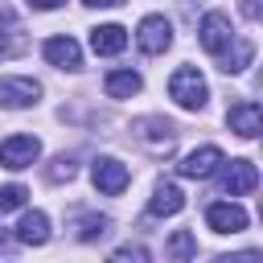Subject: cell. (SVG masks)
Here are the masks:
<instances>
[{
    "mask_svg": "<svg viewBox=\"0 0 263 263\" xmlns=\"http://www.w3.org/2000/svg\"><path fill=\"white\" fill-rule=\"evenodd\" d=\"M168 95H173L185 111H201L205 99H210V86H205V78H201L193 66H181V70L168 78Z\"/></svg>",
    "mask_w": 263,
    "mask_h": 263,
    "instance_id": "cell-1",
    "label": "cell"
},
{
    "mask_svg": "<svg viewBox=\"0 0 263 263\" xmlns=\"http://www.w3.org/2000/svg\"><path fill=\"white\" fill-rule=\"evenodd\" d=\"M197 37H201V49H205L210 58H222L238 33H234V25H230L226 12H205L201 25H197Z\"/></svg>",
    "mask_w": 263,
    "mask_h": 263,
    "instance_id": "cell-2",
    "label": "cell"
},
{
    "mask_svg": "<svg viewBox=\"0 0 263 263\" xmlns=\"http://www.w3.org/2000/svg\"><path fill=\"white\" fill-rule=\"evenodd\" d=\"M90 181H95V189H99V193L115 197V193H123V189H127L132 173H127V164H119L115 156H99V160H95V168H90Z\"/></svg>",
    "mask_w": 263,
    "mask_h": 263,
    "instance_id": "cell-3",
    "label": "cell"
},
{
    "mask_svg": "<svg viewBox=\"0 0 263 263\" xmlns=\"http://www.w3.org/2000/svg\"><path fill=\"white\" fill-rule=\"evenodd\" d=\"M136 45L144 49V53H164L168 45H173V25L164 21V16H144L140 21V29H136Z\"/></svg>",
    "mask_w": 263,
    "mask_h": 263,
    "instance_id": "cell-4",
    "label": "cell"
},
{
    "mask_svg": "<svg viewBox=\"0 0 263 263\" xmlns=\"http://www.w3.org/2000/svg\"><path fill=\"white\" fill-rule=\"evenodd\" d=\"M226 164V156H222V148H214V144H205V148H197V152H189L181 164H177V173L181 177H193V181H205V177H214L218 168Z\"/></svg>",
    "mask_w": 263,
    "mask_h": 263,
    "instance_id": "cell-5",
    "label": "cell"
},
{
    "mask_svg": "<svg viewBox=\"0 0 263 263\" xmlns=\"http://www.w3.org/2000/svg\"><path fill=\"white\" fill-rule=\"evenodd\" d=\"M37 152H41V144L33 136H8L0 144V164L4 168H29L37 160Z\"/></svg>",
    "mask_w": 263,
    "mask_h": 263,
    "instance_id": "cell-6",
    "label": "cell"
},
{
    "mask_svg": "<svg viewBox=\"0 0 263 263\" xmlns=\"http://www.w3.org/2000/svg\"><path fill=\"white\" fill-rule=\"evenodd\" d=\"M255 185H259V168L251 160H230V168L222 173V193H230V197H242Z\"/></svg>",
    "mask_w": 263,
    "mask_h": 263,
    "instance_id": "cell-7",
    "label": "cell"
},
{
    "mask_svg": "<svg viewBox=\"0 0 263 263\" xmlns=\"http://www.w3.org/2000/svg\"><path fill=\"white\" fill-rule=\"evenodd\" d=\"M205 222L218 234H238V230H247V210H238L234 201H214L205 210Z\"/></svg>",
    "mask_w": 263,
    "mask_h": 263,
    "instance_id": "cell-8",
    "label": "cell"
},
{
    "mask_svg": "<svg viewBox=\"0 0 263 263\" xmlns=\"http://www.w3.org/2000/svg\"><path fill=\"white\" fill-rule=\"evenodd\" d=\"M37 95H41V82H33V78H4L0 82V107H29V103H37Z\"/></svg>",
    "mask_w": 263,
    "mask_h": 263,
    "instance_id": "cell-9",
    "label": "cell"
},
{
    "mask_svg": "<svg viewBox=\"0 0 263 263\" xmlns=\"http://www.w3.org/2000/svg\"><path fill=\"white\" fill-rule=\"evenodd\" d=\"M226 123H230V132H238L242 140H255V136H259V103H251V99L234 103V107L226 111Z\"/></svg>",
    "mask_w": 263,
    "mask_h": 263,
    "instance_id": "cell-10",
    "label": "cell"
},
{
    "mask_svg": "<svg viewBox=\"0 0 263 263\" xmlns=\"http://www.w3.org/2000/svg\"><path fill=\"white\" fill-rule=\"evenodd\" d=\"M45 62H53L62 70H78L82 66V49H78L74 37H49L45 41Z\"/></svg>",
    "mask_w": 263,
    "mask_h": 263,
    "instance_id": "cell-11",
    "label": "cell"
},
{
    "mask_svg": "<svg viewBox=\"0 0 263 263\" xmlns=\"http://www.w3.org/2000/svg\"><path fill=\"white\" fill-rule=\"evenodd\" d=\"M181 210H185V193H181L177 185H156V193H152V201H148V214L173 218V214H181Z\"/></svg>",
    "mask_w": 263,
    "mask_h": 263,
    "instance_id": "cell-12",
    "label": "cell"
},
{
    "mask_svg": "<svg viewBox=\"0 0 263 263\" xmlns=\"http://www.w3.org/2000/svg\"><path fill=\"white\" fill-rule=\"evenodd\" d=\"M127 45V29L123 25H99L90 29V49L95 53H119Z\"/></svg>",
    "mask_w": 263,
    "mask_h": 263,
    "instance_id": "cell-13",
    "label": "cell"
},
{
    "mask_svg": "<svg viewBox=\"0 0 263 263\" xmlns=\"http://www.w3.org/2000/svg\"><path fill=\"white\" fill-rule=\"evenodd\" d=\"M16 238H21L25 247H41V242H49V218H45L41 210L25 214L21 226H16Z\"/></svg>",
    "mask_w": 263,
    "mask_h": 263,
    "instance_id": "cell-14",
    "label": "cell"
},
{
    "mask_svg": "<svg viewBox=\"0 0 263 263\" xmlns=\"http://www.w3.org/2000/svg\"><path fill=\"white\" fill-rule=\"evenodd\" d=\"M251 53H255V45H251L247 37H234V41H230V49L218 58V66H222L226 74H238L242 66H251Z\"/></svg>",
    "mask_w": 263,
    "mask_h": 263,
    "instance_id": "cell-15",
    "label": "cell"
},
{
    "mask_svg": "<svg viewBox=\"0 0 263 263\" xmlns=\"http://www.w3.org/2000/svg\"><path fill=\"white\" fill-rule=\"evenodd\" d=\"M103 86H107L111 99H132V95L140 90V74H132V70H111Z\"/></svg>",
    "mask_w": 263,
    "mask_h": 263,
    "instance_id": "cell-16",
    "label": "cell"
},
{
    "mask_svg": "<svg viewBox=\"0 0 263 263\" xmlns=\"http://www.w3.org/2000/svg\"><path fill=\"white\" fill-rule=\"evenodd\" d=\"M107 230H111V218H99V214H90V218L78 222V238H82V242H95V238H103Z\"/></svg>",
    "mask_w": 263,
    "mask_h": 263,
    "instance_id": "cell-17",
    "label": "cell"
},
{
    "mask_svg": "<svg viewBox=\"0 0 263 263\" xmlns=\"http://www.w3.org/2000/svg\"><path fill=\"white\" fill-rule=\"evenodd\" d=\"M25 197H29V189H25V185H0V214L21 210V205H25Z\"/></svg>",
    "mask_w": 263,
    "mask_h": 263,
    "instance_id": "cell-18",
    "label": "cell"
},
{
    "mask_svg": "<svg viewBox=\"0 0 263 263\" xmlns=\"http://www.w3.org/2000/svg\"><path fill=\"white\" fill-rule=\"evenodd\" d=\"M193 251H197V238H193L189 230H177V234L168 238V255H173V259H189Z\"/></svg>",
    "mask_w": 263,
    "mask_h": 263,
    "instance_id": "cell-19",
    "label": "cell"
},
{
    "mask_svg": "<svg viewBox=\"0 0 263 263\" xmlns=\"http://www.w3.org/2000/svg\"><path fill=\"white\" fill-rule=\"evenodd\" d=\"M107 263H148V251L144 247H119Z\"/></svg>",
    "mask_w": 263,
    "mask_h": 263,
    "instance_id": "cell-20",
    "label": "cell"
},
{
    "mask_svg": "<svg viewBox=\"0 0 263 263\" xmlns=\"http://www.w3.org/2000/svg\"><path fill=\"white\" fill-rule=\"evenodd\" d=\"M62 177H66V181L74 177V164H70L66 156H58V160H53V168H49V181H62Z\"/></svg>",
    "mask_w": 263,
    "mask_h": 263,
    "instance_id": "cell-21",
    "label": "cell"
},
{
    "mask_svg": "<svg viewBox=\"0 0 263 263\" xmlns=\"http://www.w3.org/2000/svg\"><path fill=\"white\" fill-rule=\"evenodd\" d=\"M214 263H259V251H238V255H218Z\"/></svg>",
    "mask_w": 263,
    "mask_h": 263,
    "instance_id": "cell-22",
    "label": "cell"
},
{
    "mask_svg": "<svg viewBox=\"0 0 263 263\" xmlns=\"http://www.w3.org/2000/svg\"><path fill=\"white\" fill-rule=\"evenodd\" d=\"M16 45H12V33H0V58H8Z\"/></svg>",
    "mask_w": 263,
    "mask_h": 263,
    "instance_id": "cell-23",
    "label": "cell"
},
{
    "mask_svg": "<svg viewBox=\"0 0 263 263\" xmlns=\"http://www.w3.org/2000/svg\"><path fill=\"white\" fill-rule=\"evenodd\" d=\"M29 4H33V8H62L66 0H29Z\"/></svg>",
    "mask_w": 263,
    "mask_h": 263,
    "instance_id": "cell-24",
    "label": "cell"
},
{
    "mask_svg": "<svg viewBox=\"0 0 263 263\" xmlns=\"http://www.w3.org/2000/svg\"><path fill=\"white\" fill-rule=\"evenodd\" d=\"M82 4H90V8H115V4H123V0H82Z\"/></svg>",
    "mask_w": 263,
    "mask_h": 263,
    "instance_id": "cell-25",
    "label": "cell"
},
{
    "mask_svg": "<svg viewBox=\"0 0 263 263\" xmlns=\"http://www.w3.org/2000/svg\"><path fill=\"white\" fill-rule=\"evenodd\" d=\"M0 247H4V230H0Z\"/></svg>",
    "mask_w": 263,
    "mask_h": 263,
    "instance_id": "cell-26",
    "label": "cell"
}]
</instances>
